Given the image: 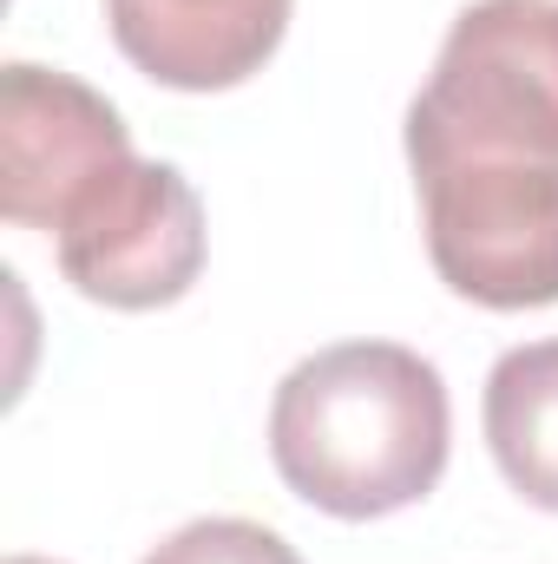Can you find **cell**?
Returning <instances> with one entry per match:
<instances>
[{"label":"cell","instance_id":"6da1fadb","mask_svg":"<svg viewBox=\"0 0 558 564\" xmlns=\"http://www.w3.org/2000/svg\"><path fill=\"white\" fill-rule=\"evenodd\" d=\"M447 381L401 341H335L282 375L270 459L282 486L329 519H388L447 473Z\"/></svg>","mask_w":558,"mask_h":564},{"label":"cell","instance_id":"7a4b0ae2","mask_svg":"<svg viewBox=\"0 0 558 564\" xmlns=\"http://www.w3.org/2000/svg\"><path fill=\"white\" fill-rule=\"evenodd\" d=\"M546 158L558 164V0H473L408 106V164Z\"/></svg>","mask_w":558,"mask_h":564},{"label":"cell","instance_id":"3957f363","mask_svg":"<svg viewBox=\"0 0 558 564\" xmlns=\"http://www.w3.org/2000/svg\"><path fill=\"white\" fill-rule=\"evenodd\" d=\"M427 257L480 308L558 302V164L546 158H427L415 164Z\"/></svg>","mask_w":558,"mask_h":564},{"label":"cell","instance_id":"277c9868","mask_svg":"<svg viewBox=\"0 0 558 564\" xmlns=\"http://www.w3.org/2000/svg\"><path fill=\"white\" fill-rule=\"evenodd\" d=\"M53 237L66 282L106 308H164L204 270V204L158 158H119Z\"/></svg>","mask_w":558,"mask_h":564},{"label":"cell","instance_id":"5b68a950","mask_svg":"<svg viewBox=\"0 0 558 564\" xmlns=\"http://www.w3.org/2000/svg\"><path fill=\"white\" fill-rule=\"evenodd\" d=\"M132 158L112 99L60 66L13 59L0 73V217L20 230H60L66 210Z\"/></svg>","mask_w":558,"mask_h":564},{"label":"cell","instance_id":"8992f818","mask_svg":"<svg viewBox=\"0 0 558 564\" xmlns=\"http://www.w3.org/2000/svg\"><path fill=\"white\" fill-rule=\"evenodd\" d=\"M119 53L171 93H230L270 66L289 0H106Z\"/></svg>","mask_w":558,"mask_h":564},{"label":"cell","instance_id":"52a82bcc","mask_svg":"<svg viewBox=\"0 0 558 564\" xmlns=\"http://www.w3.org/2000/svg\"><path fill=\"white\" fill-rule=\"evenodd\" d=\"M486 446L519 499L558 512V341H526L493 361Z\"/></svg>","mask_w":558,"mask_h":564},{"label":"cell","instance_id":"ba28073f","mask_svg":"<svg viewBox=\"0 0 558 564\" xmlns=\"http://www.w3.org/2000/svg\"><path fill=\"white\" fill-rule=\"evenodd\" d=\"M144 564H302L296 545L257 525V519H191L164 545H151Z\"/></svg>","mask_w":558,"mask_h":564},{"label":"cell","instance_id":"9c48e42d","mask_svg":"<svg viewBox=\"0 0 558 564\" xmlns=\"http://www.w3.org/2000/svg\"><path fill=\"white\" fill-rule=\"evenodd\" d=\"M7 564H60V558H33V552H20V558H7Z\"/></svg>","mask_w":558,"mask_h":564}]
</instances>
